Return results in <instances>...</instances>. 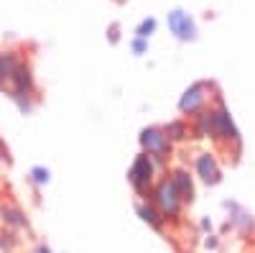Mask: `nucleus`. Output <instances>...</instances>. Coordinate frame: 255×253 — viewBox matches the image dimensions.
I'll list each match as a JSON object with an SVG mask.
<instances>
[{"label": "nucleus", "mask_w": 255, "mask_h": 253, "mask_svg": "<svg viewBox=\"0 0 255 253\" xmlns=\"http://www.w3.org/2000/svg\"><path fill=\"white\" fill-rule=\"evenodd\" d=\"M168 28L179 41H194L197 38V23L194 18L184 10H171L168 13Z\"/></svg>", "instance_id": "6"}, {"label": "nucleus", "mask_w": 255, "mask_h": 253, "mask_svg": "<svg viewBox=\"0 0 255 253\" xmlns=\"http://www.w3.org/2000/svg\"><path fill=\"white\" fill-rule=\"evenodd\" d=\"M133 49H135V54H143V51H145V38L138 36V38L133 41Z\"/></svg>", "instance_id": "17"}, {"label": "nucleus", "mask_w": 255, "mask_h": 253, "mask_svg": "<svg viewBox=\"0 0 255 253\" xmlns=\"http://www.w3.org/2000/svg\"><path fill=\"white\" fill-rule=\"evenodd\" d=\"M140 149L153 156L156 164H166L171 159V141H168L166 131L158 128V125H151V128H143L140 133Z\"/></svg>", "instance_id": "3"}, {"label": "nucleus", "mask_w": 255, "mask_h": 253, "mask_svg": "<svg viewBox=\"0 0 255 253\" xmlns=\"http://www.w3.org/2000/svg\"><path fill=\"white\" fill-rule=\"evenodd\" d=\"M20 67V56L15 51H3L0 54V90H8L10 92V82L15 69Z\"/></svg>", "instance_id": "8"}, {"label": "nucleus", "mask_w": 255, "mask_h": 253, "mask_svg": "<svg viewBox=\"0 0 255 253\" xmlns=\"http://www.w3.org/2000/svg\"><path fill=\"white\" fill-rule=\"evenodd\" d=\"M110 38H113V41H118V26H113V28H110Z\"/></svg>", "instance_id": "18"}, {"label": "nucleus", "mask_w": 255, "mask_h": 253, "mask_svg": "<svg viewBox=\"0 0 255 253\" xmlns=\"http://www.w3.org/2000/svg\"><path fill=\"white\" fill-rule=\"evenodd\" d=\"M153 172H156V161L153 156H148L145 151H140L128 172V182L133 184V189L140 197H148L153 192Z\"/></svg>", "instance_id": "1"}, {"label": "nucleus", "mask_w": 255, "mask_h": 253, "mask_svg": "<svg viewBox=\"0 0 255 253\" xmlns=\"http://www.w3.org/2000/svg\"><path fill=\"white\" fill-rule=\"evenodd\" d=\"M36 253H51V251H49V248H44V246H41V248H38Z\"/></svg>", "instance_id": "19"}, {"label": "nucleus", "mask_w": 255, "mask_h": 253, "mask_svg": "<svg viewBox=\"0 0 255 253\" xmlns=\"http://www.w3.org/2000/svg\"><path fill=\"white\" fill-rule=\"evenodd\" d=\"M153 31H156V20H153V18H145L143 23L138 26V36H140V38H148Z\"/></svg>", "instance_id": "14"}, {"label": "nucleus", "mask_w": 255, "mask_h": 253, "mask_svg": "<svg viewBox=\"0 0 255 253\" xmlns=\"http://www.w3.org/2000/svg\"><path fill=\"white\" fill-rule=\"evenodd\" d=\"M194 133L199 138H215V115H212V108L202 110L194 115Z\"/></svg>", "instance_id": "11"}, {"label": "nucleus", "mask_w": 255, "mask_h": 253, "mask_svg": "<svg viewBox=\"0 0 255 253\" xmlns=\"http://www.w3.org/2000/svg\"><path fill=\"white\" fill-rule=\"evenodd\" d=\"M194 169H197V177L204 182V184H220L222 179V172H220V164L212 154H197L194 159Z\"/></svg>", "instance_id": "7"}, {"label": "nucleus", "mask_w": 255, "mask_h": 253, "mask_svg": "<svg viewBox=\"0 0 255 253\" xmlns=\"http://www.w3.org/2000/svg\"><path fill=\"white\" fill-rule=\"evenodd\" d=\"M163 131H166V136H168V141H171V143H181V141L189 138L186 120H171L168 125H163Z\"/></svg>", "instance_id": "12"}, {"label": "nucleus", "mask_w": 255, "mask_h": 253, "mask_svg": "<svg viewBox=\"0 0 255 253\" xmlns=\"http://www.w3.org/2000/svg\"><path fill=\"white\" fill-rule=\"evenodd\" d=\"M212 115H215V141L225 143V146H235V149L240 151V133L235 128V123H232L227 108L222 105V100H217V105L212 108Z\"/></svg>", "instance_id": "4"}, {"label": "nucleus", "mask_w": 255, "mask_h": 253, "mask_svg": "<svg viewBox=\"0 0 255 253\" xmlns=\"http://www.w3.org/2000/svg\"><path fill=\"white\" fill-rule=\"evenodd\" d=\"M138 215L143 218V223H148L153 230H163L166 228V215L153 205V200L151 202H138Z\"/></svg>", "instance_id": "9"}, {"label": "nucleus", "mask_w": 255, "mask_h": 253, "mask_svg": "<svg viewBox=\"0 0 255 253\" xmlns=\"http://www.w3.org/2000/svg\"><path fill=\"white\" fill-rule=\"evenodd\" d=\"M33 182H36V184L49 182V172H46V169H33Z\"/></svg>", "instance_id": "16"}, {"label": "nucleus", "mask_w": 255, "mask_h": 253, "mask_svg": "<svg viewBox=\"0 0 255 253\" xmlns=\"http://www.w3.org/2000/svg\"><path fill=\"white\" fill-rule=\"evenodd\" d=\"M0 218H3V223L5 225H13V228H26V218L18 213V210H13V207H3L0 210Z\"/></svg>", "instance_id": "13"}, {"label": "nucleus", "mask_w": 255, "mask_h": 253, "mask_svg": "<svg viewBox=\"0 0 255 253\" xmlns=\"http://www.w3.org/2000/svg\"><path fill=\"white\" fill-rule=\"evenodd\" d=\"M171 182H174V187H176L179 197L184 200V205H191V202H194V184H191L189 172H184V169H176L174 177H171Z\"/></svg>", "instance_id": "10"}, {"label": "nucleus", "mask_w": 255, "mask_h": 253, "mask_svg": "<svg viewBox=\"0 0 255 253\" xmlns=\"http://www.w3.org/2000/svg\"><path fill=\"white\" fill-rule=\"evenodd\" d=\"M151 197H153V205L166 215V220H179V218H181L184 200L179 197V192H176V187H174L171 179H161V182L153 187Z\"/></svg>", "instance_id": "2"}, {"label": "nucleus", "mask_w": 255, "mask_h": 253, "mask_svg": "<svg viewBox=\"0 0 255 253\" xmlns=\"http://www.w3.org/2000/svg\"><path fill=\"white\" fill-rule=\"evenodd\" d=\"M0 246L10 251V248L15 246V236H13V233H8V230H0Z\"/></svg>", "instance_id": "15"}, {"label": "nucleus", "mask_w": 255, "mask_h": 253, "mask_svg": "<svg viewBox=\"0 0 255 253\" xmlns=\"http://www.w3.org/2000/svg\"><path fill=\"white\" fill-rule=\"evenodd\" d=\"M209 87H212V84H207V82H197L194 87H189V90L184 92V97L179 100L181 115H191V118H194L197 113H202V110L207 108V102H209V97L204 95Z\"/></svg>", "instance_id": "5"}]
</instances>
